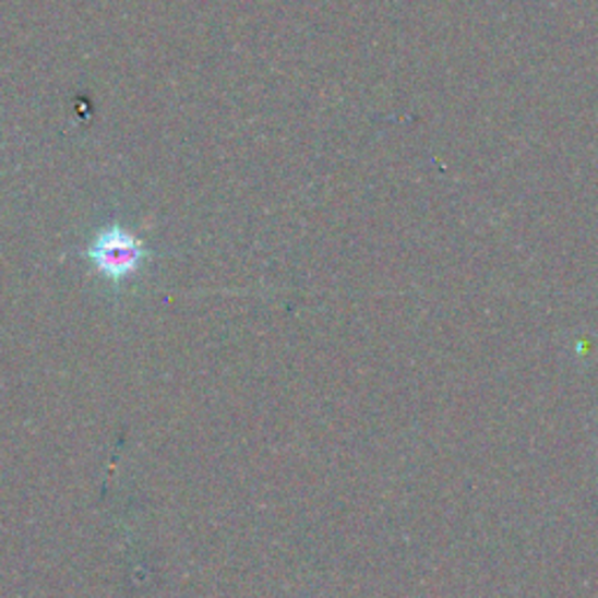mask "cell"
<instances>
[{
  "label": "cell",
  "instance_id": "obj_1",
  "mask_svg": "<svg viewBox=\"0 0 598 598\" xmlns=\"http://www.w3.org/2000/svg\"><path fill=\"white\" fill-rule=\"evenodd\" d=\"M147 255L150 251L145 243L134 235H129L120 225H110L104 231H98V237L87 248V258L112 284L136 274Z\"/></svg>",
  "mask_w": 598,
  "mask_h": 598
}]
</instances>
